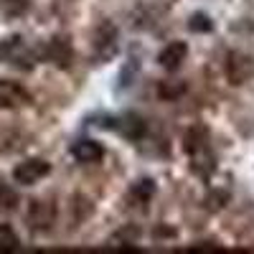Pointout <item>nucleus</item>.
Listing matches in <instances>:
<instances>
[{
    "label": "nucleus",
    "mask_w": 254,
    "mask_h": 254,
    "mask_svg": "<svg viewBox=\"0 0 254 254\" xmlns=\"http://www.w3.org/2000/svg\"><path fill=\"white\" fill-rule=\"evenodd\" d=\"M54 219H56V206L54 203L41 201V198H33L31 201L26 221H28V226L33 231H49L51 224H54Z\"/></svg>",
    "instance_id": "nucleus-6"
},
{
    "label": "nucleus",
    "mask_w": 254,
    "mask_h": 254,
    "mask_svg": "<svg viewBox=\"0 0 254 254\" xmlns=\"http://www.w3.org/2000/svg\"><path fill=\"white\" fill-rule=\"evenodd\" d=\"M18 206V193L5 186V183H0V211H13Z\"/></svg>",
    "instance_id": "nucleus-17"
},
{
    "label": "nucleus",
    "mask_w": 254,
    "mask_h": 254,
    "mask_svg": "<svg viewBox=\"0 0 254 254\" xmlns=\"http://www.w3.org/2000/svg\"><path fill=\"white\" fill-rule=\"evenodd\" d=\"M206 208L208 211H221L226 203H229V190H224V188H219V190H211V193L206 196Z\"/></svg>",
    "instance_id": "nucleus-16"
},
{
    "label": "nucleus",
    "mask_w": 254,
    "mask_h": 254,
    "mask_svg": "<svg viewBox=\"0 0 254 254\" xmlns=\"http://www.w3.org/2000/svg\"><path fill=\"white\" fill-rule=\"evenodd\" d=\"M92 46H94V59L102 61V64H107V61L117 54V28H115L112 23L97 26Z\"/></svg>",
    "instance_id": "nucleus-3"
},
{
    "label": "nucleus",
    "mask_w": 254,
    "mask_h": 254,
    "mask_svg": "<svg viewBox=\"0 0 254 254\" xmlns=\"http://www.w3.org/2000/svg\"><path fill=\"white\" fill-rule=\"evenodd\" d=\"M31 8V0H0V10L8 18H18Z\"/></svg>",
    "instance_id": "nucleus-15"
},
{
    "label": "nucleus",
    "mask_w": 254,
    "mask_h": 254,
    "mask_svg": "<svg viewBox=\"0 0 254 254\" xmlns=\"http://www.w3.org/2000/svg\"><path fill=\"white\" fill-rule=\"evenodd\" d=\"M155 196V181L153 178H137L130 186V198L135 203H150Z\"/></svg>",
    "instance_id": "nucleus-10"
},
{
    "label": "nucleus",
    "mask_w": 254,
    "mask_h": 254,
    "mask_svg": "<svg viewBox=\"0 0 254 254\" xmlns=\"http://www.w3.org/2000/svg\"><path fill=\"white\" fill-rule=\"evenodd\" d=\"M71 155L79 163H99L104 158V147L97 140H92V137H79L71 145Z\"/></svg>",
    "instance_id": "nucleus-9"
},
{
    "label": "nucleus",
    "mask_w": 254,
    "mask_h": 254,
    "mask_svg": "<svg viewBox=\"0 0 254 254\" xmlns=\"http://www.w3.org/2000/svg\"><path fill=\"white\" fill-rule=\"evenodd\" d=\"M23 36H8L5 41H0V61H13V56L23 49Z\"/></svg>",
    "instance_id": "nucleus-12"
},
{
    "label": "nucleus",
    "mask_w": 254,
    "mask_h": 254,
    "mask_svg": "<svg viewBox=\"0 0 254 254\" xmlns=\"http://www.w3.org/2000/svg\"><path fill=\"white\" fill-rule=\"evenodd\" d=\"M188 31H193V33H211L214 31V20H211L206 13H193L188 18Z\"/></svg>",
    "instance_id": "nucleus-14"
},
{
    "label": "nucleus",
    "mask_w": 254,
    "mask_h": 254,
    "mask_svg": "<svg viewBox=\"0 0 254 254\" xmlns=\"http://www.w3.org/2000/svg\"><path fill=\"white\" fill-rule=\"evenodd\" d=\"M186 56H188V44H186V41H171L168 46L160 49L158 64H160L165 71H178L183 66Z\"/></svg>",
    "instance_id": "nucleus-8"
},
{
    "label": "nucleus",
    "mask_w": 254,
    "mask_h": 254,
    "mask_svg": "<svg viewBox=\"0 0 254 254\" xmlns=\"http://www.w3.org/2000/svg\"><path fill=\"white\" fill-rule=\"evenodd\" d=\"M20 247V239L13 231V226L0 224V252H15Z\"/></svg>",
    "instance_id": "nucleus-13"
},
{
    "label": "nucleus",
    "mask_w": 254,
    "mask_h": 254,
    "mask_svg": "<svg viewBox=\"0 0 254 254\" xmlns=\"http://www.w3.org/2000/svg\"><path fill=\"white\" fill-rule=\"evenodd\" d=\"M51 173V163L44 158H28L23 163H18L13 168V181L20 186H36L38 181H44Z\"/></svg>",
    "instance_id": "nucleus-1"
},
{
    "label": "nucleus",
    "mask_w": 254,
    "mask_h": 254,
    "mask_svg": "<svg viewBox=\"0 0 254 254\" xmlns=\"http://www.w3.org/2000/svg\"><path fill=\"white\" fill-rule=\"evenodd\" d=\"M41 56H44L46 61H51L54 66H59V69H69L71 61H74V44H71V38L56 33L44 46V54H41Z\"/></svg>",
    "instance_id": "nucleus-2"
},
{
    "label": "nucleus",
    "mask_w": 254,
    "mask_h": 254,
    "mask_svg": "<svg viewBox=\"0 0 254 254\" xmlns=\"http://www.w3.org/2000/svg\"><path fill=\"white\" fill-rule=\"evenodd\" d=\"M112 130H115L117 135H122L125 140L137 142V140H142L145 132H147V122H145L137 112H125V115H120V117L112 120Z\"/></svg>",
    "instance_id": "nucleus-5"
},
{
    "label": "nucleus",
    "mask_w": 254,
    "mask_h": 254,
    "mask_svg": "<svg viewBox=\"0 0 254 254\" xmlns=\"http://www.w3.org/2000/svg\"><path fill=\"white\" fill-rule=\"evenodd\" d=\"M183 92H186V81H181V79H165L158 84V97L165 102H176Z\"/></svg>",
    "instance_id": "nucleus-11"
},
{
    "label": "nucleus",
    "mask_w": 254,
    "mask_h": 254,
    "mask_svg": "<svg viewBox=\"0 0 254 254\" xmlns=\"http://www.w3.org/2000/svg\"><path fill=\"white\" fill-rule=\"evenodd\" d=\"M26 104H31V94L26 92L23 84L10 81V79L0 81V107L18 110V107H26Z\"/></svg>",
    "instance_id": "nucleus-7"
},
{
    "label": "nucleus",
    "mask_w": 254,
    "mask_h": 254,
    "mask_svg": "<svg viewBox=\"0 0 254 254\" xmlns=\"http://www.w3.org/2000/svg\"><path fill=\"white\" fill-rule=\"evenodd\" d=\"M254 76V59L244 51H231L226 59V79L239 87V84L249 81Z\"/></svg>",
    "instance_id": "nucleus-4"
}]
</instances>
